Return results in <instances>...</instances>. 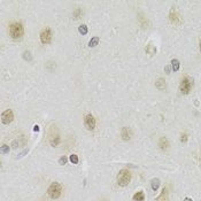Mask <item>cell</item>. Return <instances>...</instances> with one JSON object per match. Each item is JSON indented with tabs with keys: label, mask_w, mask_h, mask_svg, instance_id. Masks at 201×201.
Returning a JSON list of instances; mask_svg holds the SVG:
<instances>
[{
	"label": "cell",
	"mask_w": 201,
	"mask_h": 201,
	"mask_svg": "<svg viewBox=\"0 0 201 201\" xmlns=\"http://www.w3.org/2000/svg\"><path fill=\"white\" fill-rule=\"evenodd\" d=\"M24 33V29L21 23L15 22L9 27V35L13 39H21Z\"/></svg>",
	"instance_id": "cell-1"
},
{
	"label": "cell",
	"mask_w": 201,
	"mask_h": 201,
	"mask_svg": "<svg viewBox=\"0 0 201 201\" xmlns=\"http://www.w3.org/2000/svg\"><path fill=\"white\" fill-rule=\"evenodd\" d=\"M131 180V174L127 169H122L117 176V184L119 186H127Z\"/></svg>",
	"instance_id": "cell-2"
},
{
	"label": "cell",
	"mask_w": 201,
	"mask_h": 201,
	"mask_svg": "<svg viewBox=\"0 0 201 201\" xmlns=\"http://www.w3.org/2000/svg\"><path fill=\"white\" fill-rule=\"evenodd\" d=\"M61 192H62V187L60 185L59 183H52L50 187H48V190H47V193L50 195V198L51 199H58L60 198V195H61Z\"/></svg>",
	"instance_id": "cell-3"
},
{
	"label": "cell",
	"mask_w": 201,
	"mask_h": 201,
	"mask_svg": "<svg viewBox=\"0 0 201 201\" xmlns=\"http://www.w3.org/2000/svg\"><path fill=\"white\" fill-rule=\"evenodd\" d=\"M192 89V79L190 77H184L180 83V92L183 94H188Z\"/></svg>",
	"instance_id": "cell-4"
},
{
	"label": "cell",
	"mask_w": 201,
	"mask_h": 201,
	"mask_svg": "<svg viewBox=\"0 0 201 201\" xmlns=\"http://www.w3.org/2000/svg\"><path fill=\"white\" fill-rule=\"evenodd\" d=\"M40 40L43 44H48L52 40V31L51 29H44L40 32Z\"/></svg>",
	"instance_id": "cell-5"
},
{
	"label": "cell",
	"mask_w": 201,
	"mask_h": 201,
	"mask_svg": "<svg viewBox=\"0 0 201 201\" xmlns=\"http://www.w3.org/2000/svg\"><path fill=\"white\" fill-rule=\"evenodd\" d=\"M84 124H85V127H86L88 130H94V128H96V119L93 117L92 114H88L85 116Z\"/></svg>",
	"instance_id": "cell-6"
},
{
	"label": "cell",
	"mask_w": 201,
	"mask_h": 201,
	"mask_svg": "<svg viewBox=\"0 0 201 201\" xmlns=\"http://www.w3.org/2000/svg\"><path fill=\"white\" fill-rule=\"evenodd\" d=\"M13 119H14V114L10 109H7L1 114V122L4 124H9L13 121Z\"/></svg>",
	"instance_id": "cell-7"
},
{
	"label": "cell",
	"mask_w": 201,
	"mask_h": 201,
	"mask_svg": "<svg viewBox=\"0 0 201 201\" xmlns=\"http://www.w3.org/2000/svg\"><path fill=\"white\" fill-rule=\"evenodd\" d=\"M50 144L52 145V146H58L60 144V137L58 132L55 134H53L52 132L50 134Z\"/></svg>",
	"instance_id": "cell-8"
},
{
	"label": "cell",
	"mask_w": 201,
	"mask_h": 201,
	"mask_svg": "<svg viewBox=\"0 0 201 201\" xmlns=\"http://www.w3.org/2000/svg\"><path fill=\"white\" fill-rule=\"evenodd\" d=\"M121 136H122V138H123V140H130L131 139V130L129 129V128H123L122 129V132H121Z\"/></svg>",
	"instance_id": "cell-9"
},
{
	"label": "cell",
	"mask_w": 201,
	"mask_h": 201,
	"mask_svg": "<svg viewBox=\"0 0 201 201\" xmlns=\"http://www.w3.org/2000/svg\"><path fill=\"white\" fill-rule=\"evenodd\" d=\"M159 146H160V148L162 149V151H167V149L169 148V142H168V139H167L165 137L160 138V140H159Z\"/></svg>",
	"instance_id": "cell-10"
},
{
	"label": "cell",
	"mask_w": 201,
	"mask_h": 201,
	"mask_svg": "<svg viewBox=\"0 0 201 201\" xmlns=\"http://www.w3.org/2000/svg\"><path fill=\"white\" fill-rule=\"evenodd\" d=\"M169 17H170V21H171L174 24H179V23H180V17H179V15L177 14L175 10H171V12H170Z\"/></svg>",
	"instance_id": "cell-11"
},
{
	"label": "cell",
	"mask_w": 201,
	"mask_h": 201,
	"mask_svg": "<svg viewBox=\"0 0 201 201\" xmlns=\"http://www.w3.org/2000/svg\"><path fill=\"white\" fill-rule=\"evenodd\" d=\"M155 201H168V190H167V187L162 188V192L157 197Z\"/></svg>",
	"instance_id": "cell-12"
},
{
	"label": "cell",
	"mask_w": 201,
	"mask_h": 201,
	"mask_svg": "<svg viewBox=\"0 0 201 201\" xmlns=\"http://www.w3.org/2000/svg\"><path fill=\"white\" fill-rule=\"evenodd\" d=\"M134 201H144L145 200V194L142 191H139L134 195Z\"/></svg>",
	"instance_id": "cell-13"
},
{
	"label": "cell",
	"mask_w": 201,
	"mask_h": 201,
	"mask_svg": "<svg viewBox=\"0 0 201 201\" xmlns=\"http://www.w3.org/2000/svg\"><path fill=\"white\" fill-rule=\"evenodd\" d=\"M156 88L159 90H164L165 89V81L162 79V78H160L159 81L156 82Z\"/></svg>",
	"instance_id": "cell-14"
},
{
	"label": "cell",
	"mask_w": 201,
	"mask_h": 201,
	"mask_svg": "<svg viewBox=\"0 0 201 201\" xmlns=\"http://www.w3.org/2000/svg\"><path fill=\"white\" fill-rule=\"evenodd\" d=\"M159 186H160V180H159L157 178L153 179V180H152V190L156 192L157 188H159Z\"/></svg>",
	"instance_id": "cell-15"
},
{
	"label": "cell",
	"mask_w": 201,
	"mask_h": 201,
	"mask_svg": "<svg viewBox=\"0 0 201 201\" xmlns=\"http://www.w3.org/2000/svg\"><path fill=\"white\" fill-rule=\"evenodd\" d=\"M98 44H99V37H93L89 42V46H90V47H96Z\"/></svg>",
	"instance_id": "cell-16"
},
{
	"label": "cell",
	"mask_w": 201,
	"mask_h": 201,
	"mask_svg": "<svg viewBox=\"0 0 201 201\" xmlns=\"http://www.w3.org/2000/svg\"><path fill=\"white\" fill-rule=\"evenodd\" d=\"M171 67L174 71H178L179 69V61L178 60H172L171 61Z\"/></svg>",
	"instance_id": "cell-17"
},
{
	"label": "cell",
	"mask_w": 201,
	"mask_h": 201,
	"mask_svg": "<svg viewBox=\"0 0 201 201\" xmlns=\"http://www.w3.org/2000/svg\"><path fill=\"white\" fill-rule=\"evenodd\" d=\"M146 52L148 53V54H155V52H156V48L153 46L152 44H149L147 47H146Z\"/></svg>",
	"instance_id": "cell-18"
},
{
	"label": "cell",
	"mask_w": 201,
	"mask_h": 201,
	"mask_svg": "<svg viewBox=\"0 0 201 201\" xmlns=\"http://www.w3.org/2000/svg\"><path fill=\"white\" fill-rule=\"evenodd\" d=\"M69 160H70V162H71L73 164H77V163H78V156H77L76 154H73V155H70Z\"/></svg>",
	"instance_id": "cell-19"
},
{
	"label": "cell",
	"mask_w": 201,
	"mask_h": 201,
	"mask_svg": "<svg viewBox=\"0 0 201 201\" xmlns=\"http://www.w3.org/2000/svg\"><path fill=\"white\" fill-rule=\"evenodd\" d=\"M78 31H79L82 35H86V33H88V27H86L85 24H83V25H81V27L78 28Z\"/></svg>",
	"instance_id": "cell-20"
},
{
	"label": "cell",
	"mask_w": 201,
	"mask_h": 201,
	"mask_svg": "<svg viewBox=\"0 0 201 201\" xmlns=\"http://www.w3.org/2000/svg\"><path fill=\"white\" fill-rule=\"evenodd\" d=\"M81 15H82V9H81V8H77L74 12V17L75 19H79Z\"/></svg>",
	"instance_id": "cell-21"
},
{
	"label": "cell",
	"mask_w": 201,
	"mask_h": 201,
	"mask_svg": "<svg viewBox=\"0 0 201 201\" xmlns=\"http://www.w3.org/2000/svg\"><path fill=\"white\" fill-rule=\"evenodd\" d=\"M67 161H68V159L66 156H62V157H60V160H59V163L61 164V165H65V164L67 163Z\"/></svg>",
	"instance_id": "cell-22"
},
{
	"label": "cell",
	"mask_w": 201,
	"mask_h": 201,
	"mask_svg": "<svg viewBox=\"0 0 201 201\" xmlns=\"http://www.w3.org/2000/svg\"><path fill=\"white\" fill-rule=\"evenodd\" d=\"M187 139H188V137H187V134H182V136H180V142H187Z\"/></svg>",
	"instance_id": "cell-23"
},
{
	"label": "cell",
	"mask_w": 201,
	"mask_h": 201,
	"mask_svg": "<svg viewBox=\"0 0 201 201\" xmlns=\"http://www.w3.org/2000/svg\"><path fill=\"white\" fill-rule=\"evenodd\" d=\"M1 152L2 153H8L9 152V147H8L7 145H2L1 146Z\"/></svg>",
	"instance_id": "cell-24"
},
{
	"label": "cell",
	"mask_w": 201,
	"mask_h": 201,
	"mask_svg": "<svg viewBox=\"0 0 201 201\" xmlns=\"http://www.w3.org/2000/svg\"><path fill=\"white\" fill-rule=\"evenodd\" d=\"M29 54H30L29 52H25V53H24V59H28L30 61V60H31V56H30Z\"/></svg>",
	"instance_id": "cell-25"
},
{
	"label": "cell",
	"mask_w": 201,
	"mask_h": 201,
	"mask_svg": "<svg viewBox=\"0 0 201 201\" xmlns=\"http://www.w3.org/2000/svg\"><path fill=\"white\" fill-rule=\"evenodd\" d=\"M33 130H35V131H39V127H38V125H35V127H33Z\"/></svg>",
	"instance_id": "cell-26"
},
{
	"label": "cell",
	"mask_w": 201,
	"mask_h": 201,
	"mask_svg": "<svg viewBox=\"0 0 201 201\" xmlns=\"http://www.w3.org/2000/svg\"><path fill=\"white\" fill-rule=\"evenodd\" d=\"M184 201H193V200H192V199H190V198H185Z\"/></svg>",
	"instance_id": "cell-27"
},
{
	"label": "cell",
	"mask_w": 201,
	"mask_h": 201,
	"mask_svg": "<svg viewBox=\"0 0 201 201\" xmlns=\"http://www.w3.org/2000/svg\"><path fill=\"white\" fill-rule=\"evenodd\" d=\"M200 51H201V42H200Z\"/></svg>",
	"instance_id": "cell-28"
}]
</instances>
